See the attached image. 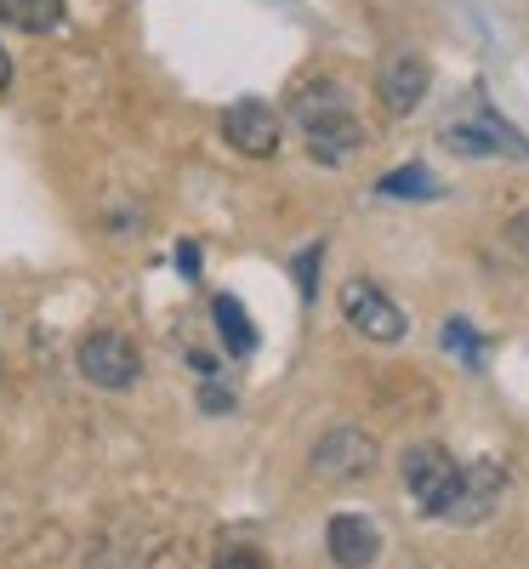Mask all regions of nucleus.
I'll use <instances>...</instances> for the list:
<instances>
[{
  "label": "nucleus",
  "instance_id": "nucleus-1",
  "mask_svg": "<svg viewBox=\"0 0 529 569\" xmlns=\"http://www.w3.org/2000/svg\"><path fill=\"white\" fill-rule=\"evenodd\" d=\"M291 120L302 126L313 160H325V166H342L359 142H365V126H359V114L348 109V91L336 86V80L302 86L297 98H291Z\"/></svg>",
  "mask_w": 529,
  "mask_h": 569
},
{
  "label": "nucleus",
  "instance_id": "nucleus-2",
  "mask_svg": "<svg viewBox=\"0 0 529 569\" xmlns=\"http://www.w3.org/2000/svg\"><path fill=\"white\" fill-rule=\"evenodd\" d=\"M405 490L416 501V512L427 518H445L456 490H461V467L445 445H410L405 450Z\"/></svg>",
  "mask_w": 529,
  "mask_h": 569
},
{
  "label": "nucleus",
  "instance_id": "nucleus-3",
  "mask_svg": "<svg viewBox=\"0 0 529 569\" xmlns=\"http://www.w3.org/2000/svg\"><path fill=\"white\" fill-rule=\"evenodd\" d=\"M74 365H80V376L91 388H109V393H126L137 382V370H142L126 330H91V337L80 342V353H74Z\"/></svg>",
  "mask_w": 529,
  "mask_h": 569
},
{
  "label": "nucleus",
  "instance_id": "nucleus-4",
  "mask_svg": "<svg viewBox=\"0 0 529 569\" xmlns=\"http://www.w3.org/2000/svg\"><path fill=\"white\" fill-rule=\"evenodd\" d=\"M342 313H348V325L359 330L365 342H399L405 337V308L381 291V284H370V279H348L342 284Z\"/></svg>",
  "mask_w": 529,
  "mask_h": 569
},
{
  "label": "nucleus",
  "instance_id": "nucleus-5",
  "mask_svg": "<svg viewBox=\"0 0 529 569\" xmlns=\"http://www.w3.org/2000/svg\"><path fill=\"white\" fill-rule=\"evenodd\" d=\"M376 467V439L365 427H330V433L313 445V472L325 485H353Z\"/></svg>",
  "mask_w": 529,
  "mask_h": 569
},
{
  "label": "nucleus",
  "instance_id": "nucleus-6",
  "mask_svg": "<svg viewBox=\"0 0 529 569\" xmlns=\"http://www.w3.org/2000/svg\"><path fill=\"white\" fill-rule=\"evenodd\" d=\"M445 149L461 154V160H490V154H523L529 160V142L496 120V114H472V120H450L445 126Z\"/></svg>",
  "mask_w": 529,
  "mask_h": 569
},
{
  "label": "nucleus",
  "instance_id": "nucleus-7",
  "mask_svg": "<svg viewBox=\"0 0 529 569\" xmlns=\"http://www.w3.org/2000/svg\"><path fill=\"white\" fill-rule=\"evenodd\" d=\"M222 137L246 160H268V154H279V114L262 98H239L222 109Z\"/></svg>",
  "mask_w": 529,
  "mask_h": 569
},
{
  "label": "nucleus",
  "instance_id": "nucleus-8",
  "mask_svg": "<svg viewBox=\"0 0 529 569\" xmlns=\"http://www.w3.org/2000/svg\"><path fill=\"white\" fill-rule=\"evenodd\" d=\"M325 552L336 569H370L381 558V530L365 512H336L325 525Z\"/></svg>",
  "mask_w": 529,
  "mask_h": 569
},
{
  "label": "nucleus",
  "instance_id": "nucleus-9",
  "mask_svg": "<svg viewBox=\"0 0 529 569\" xmlns=\"http://www.w3.org/2000/svg\"><path fill=\"white\" fill-rule=\"evenodd\" d=\"M501 490H507V472L496 461H472V467H461V490L445 518L450 525H478V518H490L501 507Z\"/></svg>",
  "mask_w": 529,
  "mask_h": 569
},
{
  "label": "nucleus",
  "instance_id": "nucleus-10",
  "mask_svg": "<svg viewBox=\"0 0 529 569\" xmlns=\"http://www.w3.org/2000/svg\"><path fill=\"white\" fill-rule=\"evenodd\" d=\"M427 63L416 58V52H393L388 63H381V74H376V91H381V109L388 114H416L421 109V98H427Z\"/></svg>",
  "mask_w": 529,
  "mask_h": 569
},
{
  "label": "nucleus",
  "instance_id": "nucleus-11",
  "mask_svg": "<svg viewBox=\"0 0 529 569\" xmlns=\"http://www.w3.org/2000/svg\"><path fill=\"white\" fill-rule=\"evenodd\" d=\"M0 23H12L23 34H46L63 23V0H0Z\"/></svg>",
  "mask_w": 529,
  "mask_h": 569
},
{
  "label": "nucleus",
  "instance_id": "nucleus-12",
  "mask_svg": "<svg viewBox=\"0 0 529 569\" xmlns=\"http://www.w3.org/2000/svg\"><path fill=\"white\" fill-rule=\"evenodd\" d=\"M211 313H217V330H222L228 353H233V359H251V353H257V325H251V313L239 308L233 297H217Z\"/></svg>",
  "mask_w": 529,
  "mask_h": 569
},
{
  "label": "nucleus",
  "instance_id": "nucleus-13",
  "mask_svg": "<svg viewBox=\"0 0 529 569\" xmlns=\"http://www.w3.org/2000/svg\"><path fill=\"white\" fill-rule=\"evenodd\" d=\"M376 188H381L388 200H439V194H445V182L432 177L427 166H399L393 177H381Z\"/></svg>",
  "mask_w": 529,
  "mask_h": 569
},
{
  "label": "nucleus",
  "instance_id": "nucleus-14",
  "mask_svg": "<svg viewBox=\"0 0 529 569\" xmlns=\"http://www.w3.org/2000/svg\"><path fill=\"white\" fill-rule=\"evenodd\" d=\"M445 348H450L461 365H485V342H478V337H472V325H461V319L445 325Z\"/></svg>",
  "mask_w": 529,
  "mask_h": 569
},
{
  "label": "nucleus",
  "instance_id": "nucleus-15",
  "mask_svg": "<svg viewBox=\"0 0 529 569\" xmlns=\"http://www.w3.org/2000/svg\"><path fill=\"white\" fill-rule=\"evenodd\" d=\"M507 246H512V251L529 262V211H518V217L507 222Z\"/></svg>",
  "mask_w": 529,
  "mask_h": 569
},
{
  "label": "nucleus",
  "instance_id": "nucleus-16",
  "mask_svg": "<svg viewBox=\"0 0 529 569\" xmlns=\"http://www.w3.org/2000/svg\"><path fill=\"white\" fill-rule=\"evenodd\" d=\"M313 268H319V246H308V251L297 257V284H302L308 302H313Z\"/></svg>",
  "mask_w": 529,
  "mask_h": 569
},
{
  "label": "nucleus",
  "instance_id": "nucleus-17",
  "mask_svg": "<svg viewBox=\"0 0 529 569\" xmlns=\"http://www.w3.org/2000/svg\"><path fill=\"white\" fill-rule=\"evenodd\" d=\"M200 410H206V416H222V410H233V393H222V388H200Z\"/></svg>",
  "mask_w": 529,
  "mask_h": 569
},
{
  "label": "nucleus",
  "instance_id": "nucleus-18",
  "mask_svg": "<svg viewBox=\"0 0 529 569\" xmlns=\"http://www.w3.org/2000/svg\"><path fill=\"white\" fill-rule=\"evenodd\" d=\"M211 569H262V558H257V552H239V547H233V552H222V558H217Z\"/></svg>",
  "mask_w": 529,
  "mask_h": 569
},
{
  "label": "nucleus",
  "instance_id": "nucleus-19",
  "mask_svg": "<svg viewBox=\"0 0 529 569\" xmlns=\"http://www.w3.org/2000/svg\"><path fill=\"white\" fill-rule=\"evenodd\" d=\"M177 273L182 279H200V246H177Z\"/></svg>",
  "mask_w": 529,
  "mask_h": 569
},
{
  "label": "nucleus",
  "instance_id": "nucleus-20",
  "mask_svg": "<svg viewBox=\"0 0 529 569\" xmlns=\"http://www.w3.org/2000/svg\"><path fill=\"white\" fill-rule=\"evenodd\" d=\"M188 365H194L200 376H211V370H217V359H211V353H188Z\"/></svg>",
  "mask_w": 529,
  "mask_h": 569
},
{
  "label": "nucleus",
  "instance_id": "nucleus-21",
  "mask_svg": "<svg viewBox=\"0 0 529 569\" xmlns=\"http://www.w3.org/2000/svg\"><path fill=\"white\" fill-rule=\"evenodd\" d=\"M7 80H12V58H7V46H0V91H7Z\"/></svg>",
  "mask_w": 529,
  "mask_h": 569
}]
</instances>
